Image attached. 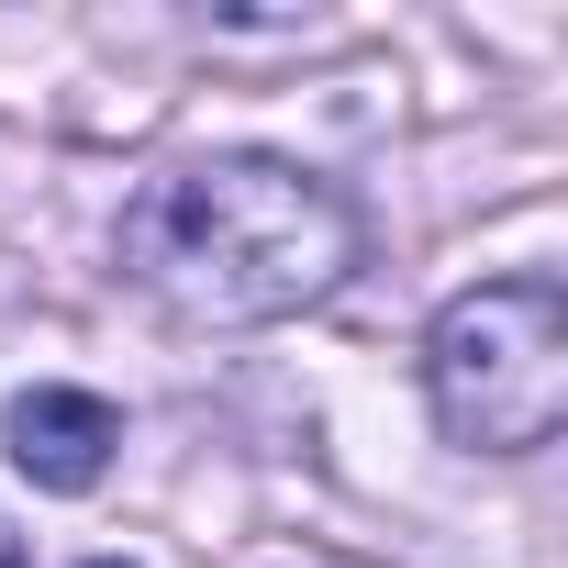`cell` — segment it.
<instances>
[{"instance_id": "6da1fadb", "label": "cell", "mask_w": 568, "mask_h": 568, "mask_svg": "<svg viewBox=\"0 0 568 568\" xmlns=\"http://www.w3.org/2000/svg\"><path fill=\"white\" fill-rule=\"evenodd\" d=\"M123 267L179 324H291L357 267V201L302 156H179L123 201Z\"/></svg>"}, {"instance_id": "5b68a950", "label": "cell", "mask_w": 568, "mask_h": 568, "mask_svg": "<svg viewBox=\"0 0 568 568\" xmlns=\"http://www.w3.org/2000/svg\"><path fill=\"white\" fill-rule=\"evenodd\" d=\"M90 568H134V557H90Z\"/></svg>"}, {"instance_id": "7a4b0ae2", "label": "cell", "mask_w": 568, "mask_h": 568, "mask_svg": "<svg viewBox=\"0 0 568 568\" xmlns=\"http://www.w3.org/2000/svg\"><path fill=\"white\" fill-rule=\"evenodd\" d=\"M424 402L468 457H535L568 424V291L557 278H479L424 335Z\"/></svg>"}, {"instance_id": "3957f363", "label": "cell", "mask_w": 568, "mask_h": 568, "mask_svg": "<svg viewBox=\"0 0 568 568\" xmlns=\"http://www.w3.org/2000/svg\"><path fill=\"white\" fill-rule=\"evenodd\" d=\"M0 446H12V468L34 490H101L112 446H123V413L101 390H68V379H34L12 390V413H0Z\"/></svg>"}, {"instance_id": "277c9868", "label": "cell", "mask_w": 568, "mask_h": 568, "mask_svg": "<svg viewBox=\"0 0 568 568\" xmlns=\"http://www.w3.org/2000/svg\"><path fill=\"white\" fill-rule=\"evenodd\" d=\"M0 568H34V557H23V535H12V513H0Z\"/></svg>"}]
</instances>
